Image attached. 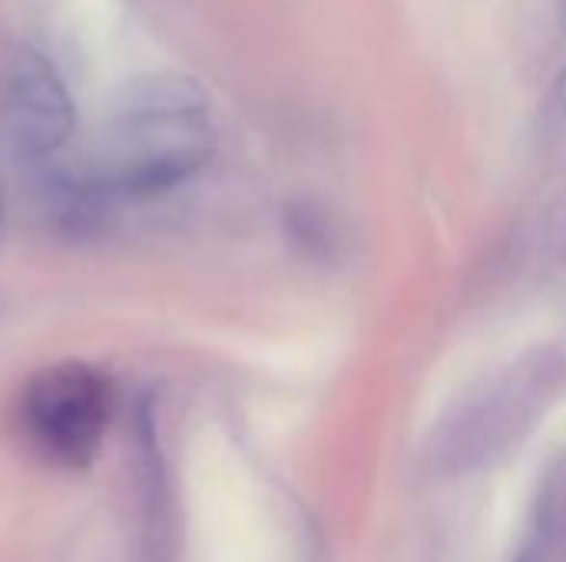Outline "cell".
<instances>
[{
    "mask_svg": "<svg viewBox=\"0 0 566 562\" xmlns=\"http://www.w3.org/2000/svg\"><path fill=\"white\" fill-rule=\"evenodd\" d=\"M564 26H566V0H564Z\"/></svg>",
    "mask_w": 566,
    "mask_h": 562,
    "instance_id": "cell-5",
    "label": "cell"
},
{
    "mask_svg": "<svg viewBox=\"0 0 566 562\" xmlns=\"http://www.w3.org/2000/svg\"><path fill=\"white\" fill-rule=\"evenodd\" d=\"M216 152L209 96L179 73L126 83L83 172L106 199H153L189 182Z\"/></svg>",
    "mask_w": 566,
    "mask_h": 562,
    "instance_id": "cell-1",
    "label": "cell"
},
{
    "mask_svg": "<svg viewBox=\"0 0 566 562\" xmlns=\"http://www.w3.org/2000/svg\"><path fill=\"white\" fill-rule=\"evenodd\" d=\"M0 132L17 159L40 162L60 152L73 132V99L56 66L20 46L0 73Z\"/></svg>",
    "mask_w": 566,
    "mask_h": 562,
    "instance_id": "cell-3",
    "label": "cell"
},
{
    "mask_svg": "<svg viewBox=\"0 0 566 562\" xmlns=\"http://www.w3.org/2000/svg\"><path fill=\"white\" fill-rule=\"evenodd\" d=\"M566 119V63L557 70L547 96H544V106H541V123L544 129H557Z\"/></svg>",
    "mask_w": 566,
    "mask_h": 562,
    "instance_id": "cell-4",
    "label": "cell"
},
{
    "mask_svg": "<svg viewBox=\"0 0 566 562\" xmlns=\"http://www.w3.org/2000/svg\"><path fill=\"white\" fill-rule=\"evenodd\" d=\"M113 384L103 371L63 361L30 378L20 394V427L27 444L53 467L83 470L109 427Z\"/></svg>",
    "mask_w": 566,
    "mask_h": 562,
    "instance_id": "cell-2",
    "label": "cell"
}]
</instances>
